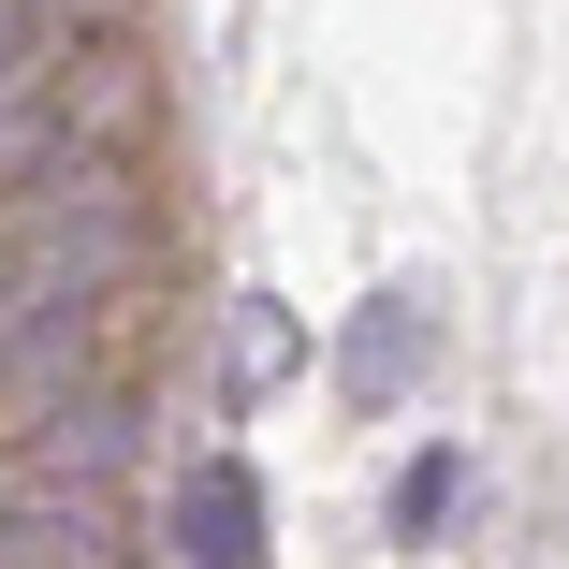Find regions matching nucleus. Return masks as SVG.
Returning a JSON list of instances; mask_svg holds the SVG:
<instances>
[{"label": "nucleus", "instance_id": "f257e3e1", "mask_svg": "<svg viewBox=\"0 0 569 569\" xmlns=\"http://www.w3.org/2000/svg\"><path fill=\"white\" fill-rule=\"evenodd\" d=\"M176 555L190 569H263V482L234 468V452H204L190 497H176Z\"/></svg>", "mask_w": 569, "mask_h": 569}, {"label": "nucleus", "instance_id": "f03ea898", "mask_svg": "<svg viewBox=\"0 0 569 569\" xmlns=\"http://www.w3.org/2000/svg\"><path fill=\"white\" fill-rule=\"evenodd\" d=\"M0 569H102V511L59 482H0Z\"/></svg>", "mask_w": 569, "mask_h": 569}, {"label": "nucleus", "instance_id": "7ed1b4c3", "mask_svg": "<svg viewBox=\"0 0 569 569\" xmlns=\"http://www.w3.org/2000/svg\"><path fill=\"white\" fill-rule=\"evenodd\" d=\"M438 351V321H423V292H380L366 321H351V395H409V366Z\"/></svg>", "mask_w": 569, "mask_h": 569}, {"label": "nucleus", "instance_id": "20e7f679", "mask_svg": "<svg viewBox=\"0 0 569 569\" xmlns=\"http://www.w3.org/2000/svg\"><path fill=\"white\" fill-rule=\"evenodd\" d=\"M452 482H468V468H452V452H423V468H409V482H395V540H423V526H438V511H452Z\"/></svg>", "mask_w": 569, "mask_h": 569}, {"label": "nucleus", "instance_id": "39448f33", "mask_svg": "<svg viewBox=\"0 0 569 569\" xmlns=\"http://www.w3.org/2000/svg\"><path fill=\"white\" fill-rule=\"evenodd\" d=\"M44 73V0H0V102Z\"/></svg>", "mask_w": 569, "mask_h": 569}, {"label": "nucleus", "instance_id": "423d86ee", "mask_svg": "<svg viewBox=\"0 0 569 569\" xmlns=\"http://www.w3.org/2000/svg\"><path fill=\"white\" fill-rule=\"evenodd\" d=\"M0 482H16V468H0Z\"/></svg>", "mask_w": 569, "mask_h": 569}]
</instances>
